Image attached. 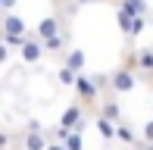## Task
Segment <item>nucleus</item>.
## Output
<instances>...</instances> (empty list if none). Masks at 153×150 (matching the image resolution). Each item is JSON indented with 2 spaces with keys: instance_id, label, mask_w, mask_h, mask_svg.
Listing matches in <instances>:
<instances>
[{
  "instance_id": "nucleus-1",
  "label": "nucleus",
  "mask_w": 153,
  "mask_h": 150,
  "mask_svg": "<svg viewBox=\"0 0 153 150\" xmlns=\"http://www.w3.org/2000/svg\"><path fill=\"white\" fill-rule=\"evenodd\" d=\"M113 75V85H109V91L113 94H131L137 88V69H131V66H122V69H116V72H109Z\"/></svg>"
},
{
  "instance_id": "nucleus-2",
  "label": "nucleus",
  "mask_w": 153,
  "mask_h": 150,
  "mask_svg": "<svg viewBox=\"0 0 153 150\" xmlns=\"http://www.w3.org/2000/svg\"><path fill=\"white\" fill-rule=\"evenodd\" d=\"M75 97H78L85 106H94L97 100H100V88L94 85V78H91V75L78 72V78H75Z\"/></svg>"
},
{
  "instance_id": "nucleus-3",
  "label": "nucleus",
  "mask_w": 153,
  "mask_h": 150,
  "mask_svg": "<svg viewBox=\"0 0 153 150\" xmlns=\"http://www.w3.org/2000/svg\"><path fill=\"white\" fill-rule=\"evenodd\" d=\"M85 110L88 106L85 103H72V106H66L62 110V116H59V125L62 128H75V131H85Z\"/></svg>"
},
{
  "instance_id": "nucleus-4",
  "label": "nucleus",
  "mask_w": 153,
  "mask_h": 150,
  "mask_svg": "<svg viewBox=\"0 0 153 150\" xmlns=\"http://www.w3.org/2000/svg\"><path fill=\"white\" fill-rule=\"evenodd\" d=\"M44 41H41L38 35H28V41L22 44V50H19V56H22V63H28V66H34V63H41L44 59Z\"/></svg>"
},
{
  "instance_id": "nucleus-5",
  "label": "nucleus",
  "mask_w": 153,
  "mask_h": 150,
  "mask_svg": "<svg viewBox=\"0 0 153 150\" xmlns=\"http://www.w3.org/2000/svg\"><path fill=\"white\" fill-rule=\"evenodd\" d=\"M50 138H47L44 128H25L22 134V150H47Z\"/></svg>"
},
{
  "instance_id": "nucleus-6",
  "label": "nucleus",
  "mask_w": 153,
  "mask_h": 150,
  "mask_svg": "<svg viewBox=\"0 0 153 150\" xmlns=\"http://www.w3.org/2000/svg\"><path fill=\"white\" fill-rule=\"evenodd\" d=\"M0 28H3V35H28L25 19L19 13H0Z\"/></svg>"
},
{
  "instance_id": "nucleus-7",
  "label": "nucleus",
  "mask_w": 153,
  "mask_h": 150,
  "mask_svg": "<svg viewBox=\"0 0 153 150\" xmlns=\"http://www.w3.org/2000/svg\"><path fill=\"white\" fill-rule=\"evenodd\" d=\"M62 31V22H59V16H44L38 22V28H34V35H38L41 41H47V38H53V35H59Z\"/></svg>"
},
{
  "instance_id": "nucleus-8",
  "label": "nucleus",
  "mask_w": 153,
  "mask_h": 150,
  "mask_svg": "<svg viewBox=\"0 0 153 150\" xmlns=\"http://www.w3.org/2000/svg\"><path fill=\"white\" fill-rule=\"evenodd\" d=\"M94 128H97V134H100L103 141H116V122H113V119H106V116H100V113H97Z\"/></svg>"
},
{
  "instance_id": "nucleus-9",
  "label": "nucleus",
  "mask_w": 153,
  "mask_h": 150,
  "mask_svg": "<svg viewBox=\"0 0 153 150\" xmlns=\"http://www.w3.org/2000/svg\"><path fill=\"white\" fill-rule=\"evenodd\" d=\"M62 63H66L69 69H75V72H85V63H88V56H85V50L72 47V50H66V59H62Z\"/></svg>"
},
{
  "instance_id": "nucleus-10",
  "label": "nucleus",
  "mask_w": 153,
  "mask_h": 150,
  "mask_svg": "<svg viewBox=\"0 0 153 150\" xmlns=\"http://www.w3.org/2000/svg\"><path fill=\"white\" fill-rule=\"evenodd\" d=\"M116 141H122V144L134 147V144H137V134H134V128H131V125H125V122H116Z\"/></svg>"
},
{
  "instance_id": "nucleus-11",
  "label": "nucleus",
  "mask_w": 153,
  "mask_h": 150,
  "mask_svg": "<svg viewBox=\"0 0 153 150\" xmlns=\"http://www.w3.org/2000/svg\"><path fill=\"white\" fill-rule=\"evenodd\" d=\"M66 44H69V31H59V35H53V38L44 41V50H47V53H59Z\"/></svg>"
},
{
  "instance_id": "nucleus-12",
  "label": "nucleus",
  "mask_w": 153,
  "mask_h": 150,
  "mask_svg": "<svg viewBox=\"0 0 153 150\" xmlns=\"http://www.w3.org/2000/svg\"><path fill=\"white\" fill-rule=\"evenodd\" d=\"M100 116H106V119H113V122H122V106H119V100H103Z\"/></svg>"
},
{
  "instance_id": "nucleus-13",
  "label": "nucleus",
  "mask_w": 153,
  "mask_h": 150,
  "mask_svg": "<svg viewBox=\"0 0 153 150\" xmlns=\"http://www.w3.org/2000/svg\"><path fill=\"white\" fill-rule=\"evenodd\" d=\"M137 72H153V47L137 50Z\"/></svg>"
},
{
  "instance_id": "nucleus-14",
  "label": "nucleus",
  "mask_w": 153,
  "mask_h": 150,
  "mask_svg": "<svg viewBox=\"0 0 153 150\" xmlns=\"http://www.w3.org/2000/svg\"><path fill=\"white\" fill-rule=\"evenodd\" d=\"M75 78H78V72L69 69V66L62 63V66H59V72H56V81H59L62 88H75Z\"/></svg>"
},
{
  "instance_id": "nucleus-15",
  "label": "nucleus",
  "mask_w": 153,
  "mask_h": 150,
  "mask_svg": "<svg viewBox=\"0 0 153 150\" xmlns=\"http://www.w3.org/2000/svg\"><path fill=\"white\" fill-rule=\"evenodd\" d=\"M116 22H119V28H122V35H128V28H131V22H134V13H128L125 6H119L116 10Z\"/></svg>"
},
{
  "instance_id": "nucleus-16",
  "label": "nucleus",
  "mask_w": 153,
  "mask_h": 150,
  "mask_svg": "<svg viewBox=\"0 0 153 150\" xmlns=\"http://www.w3.org/2000/svg\"><path fill=\"white\" fill-rule=\"evenodd\" d=\"M62 144L69 150H85V138H81V131H75V128H69V134L62 138Z\"/></svg>"
},
{
  "instance_id": "nucleus-17",
  "label": "nucleus",
  "mask_w": 153,
  "mask_h": 150,
  "mask_svg": "<svg viewBox=\"0 0 153 150\" xmlns=\"http://www.w3.org/2000/svg\"><path fill=\"white\" fill-rule=\"evenodd\" d=\"M119 6H125L134 16H147V0H119Z\"/></svg>"
},
{
  "instance_id": "nucleus-18",
  "label": "nucleus",
  "mask_w": 153,
  "mask_h": 150,
  "mask_svg": "<svg viewBox=\"0 0 153 150\" xmlns=\"http://www.w3.org/2000/svg\"><path fill=\"white\" fill-rule=\"evenodd\" d=\"M144 28H147V16H134V22H131V28H128V35H125V38H137Z\"/></svg>"
},
{
  "instance_id": "nucleus-19",
  "label": "nucleus",
  "mask_w": 153,
  "mask_h": 150,
  "mask_svg": "<svg viewBox=\"0 0 153 150\" xmlns=\"http://www.w3.org/2000/svg\"><path fill=\"white\" fill-rule=\"evenodd\" d=\"M6 47H13V50H22V44L28 41V35H3Z\"/></svg>"
},
{
  "instance_id": "nucleus-20",
  "label": "nucleus",
  "mask_w": 153,
  "mask_h": 150,
  "mask_svg": "<svg viewBox=\"0 0 153 150\" xmlns=\"http://www.w3.org/2000/svg\"><path fill=\"white\" fill-rule=\"evenodd\" d=\"M91 78H94V85H97V88H100V91H106V88H109V85H113V75H106V72H94V75H91Z\"/></svg>"
},
{
  "instance_id": "nucleus-21",
  "label": "nucleus",
  "mask_w": 153,
  "mask_h": 150,
  "mask_svg": "<svg viewBox=\"0 0 153 150\" xmlns=\"http://www.w3.org/2000/svg\"><path fill=\"white\" fill-rule=\"evenodd\" d=\"M141 138H144V144H153V119L141 128Z\"/></svg>"
},
{
  "instance_id": "nucleus-22",
  "label": "nucleus",
  "mask_w": 153,
  "mask_h": 150,
  "mask_svg": "<svg viewBox=\"0 0 153 150\" xmlns=\"http://www.w3.org/2000/svg\"><path fill=\"white\" fill-rule=\"evenodd\" d=\"M10 56H13V47H6V41H0V66H3Z\"/></svg>"
},
{
  "instance_id": "nucleus-23",
  "label": "nucleus",
  "mask_w": 153,
  "mask_h": 150,
  "mask_svg": "<svg viewBox=\"0 0 153 150\" xmlns=\"http://www.w3.org/2000/svg\"><path fill=\"white\" fill-rule=\"evenodd\" d=\"M10 144H13V134L10 131H0V150H6Z\"/></svg>"
},
{
  "instance_id": "nucleus-24",
  "label": "nucleus",
  "mask_w": 153,
  "mask_h": 150,
  "mask_svg": "<svg viewBox=\"0 0 153 150\" xmlns=\"http://www.w3.org/2000/svg\"><path fill=\"white\" fill-rule=\"evenodd\" d=\"M47 150H69V147L62 144V141H50V144H47Z\"/></svg>"
},
{
  "instance_id": "nucleus-25",
  "label": "nucleus",
  "mask_w": 153,
  "mask_h": 150,
  "mask_svg": "<svg viewBox=\"0 0 153 150\" xmlns=\"http://www.w3.org/2000/svg\"><path fill=\"white\" fill-rule=\"evenodd\" d=\"M75 3H97V0H75Z\"/></svg>"
},
{
  "instance_id": "nucleus-26",
  "label": "nucleus",
  "mask_w": 153,
  "mask_h": 150,
  "mask_svg": "<svg viewBox=\"0 0 153 150\" xmlns=\"http://www.w3.org/2000/svg\"><path fill=\"white\" fill-rule=\"evenodd\" d=\"M150 110H153V100H150Z\"/></svg>"
}]
</instances>
